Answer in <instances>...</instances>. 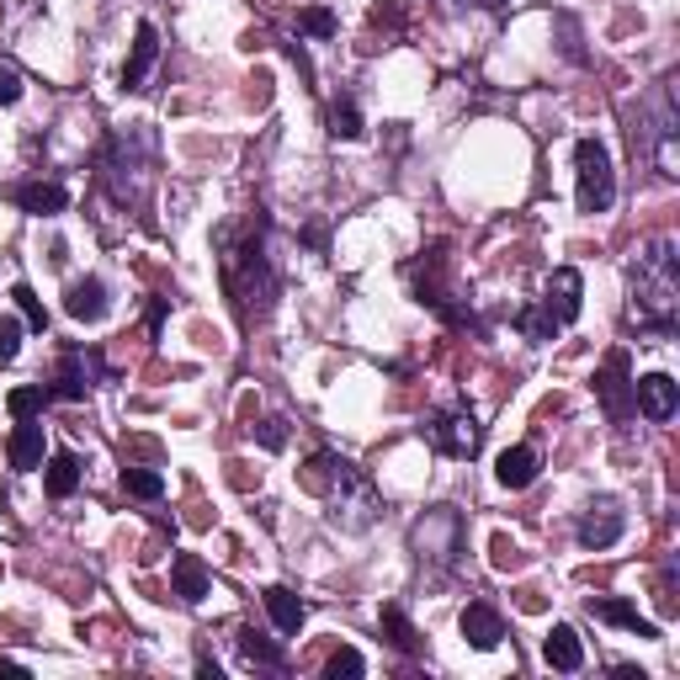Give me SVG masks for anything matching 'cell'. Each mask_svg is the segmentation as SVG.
Returning a JSON list of instances; mask_svg holds the SVG:
<instances>
[{
	"instance_id": "1",
	"label": "cell",
	"mask_w": 680,
	"mask_h": 680,
	"mask_svg": "<svg viewBox=\"0 0 680 680\" xmlns=\"http://www.w3.org/2000/svg\"><path fill=\"white\" fill-rule=\"evenodd\" d=\"M218 271H224V293L235 303L239 325H261L277 303V271L267 256V213L261 207L239 229L218 235Z\"/></svg>"
},
{
	"instance_id": "2",
	"label": "cell",
	"mask_w": 680,
	"mask_h": 680,
	"mask_svg": "<svg viewBox=\"0 0 680 680\" xmlns=\"http://www.w3.org/2000/svg\"><path fill=\"white\" fill-rule=\"evenodd\" d=\"M298 484L330 505V521H335L341 532H367V527L384 516V495L373 489V478L361 474L356 463L335 457V452H314V457L298 468Z\"/></svg>"
},
{
	"instance_id": "3",
	"label": "cell",
	"mask_w": 680,
	"mask_h": 680,
	"mask_svg": "<svg viewBox=\"0 0 680 680\" xmlns=\"http://www.w3.org/2000/svg\"><path fill=\"white\" fill-rule=\"evenodd\" d=\"M633 325L649 335H670L680 320V256L676 239H649L633 256Z\"/></svg>"
},
{
	"instance_id": "4",
	"label": "cell",
	"mask_w": 680,
	"mask_h": 680,
	"mask_svg": "<svg viewBox=\"0 0 680 680\" xmlns=\"http://www.w3.org/2000/svg\"><path fill=\"white\" fill-rule=\"evenodd\" d=\"M410 548H414V559L420 563L452 569V563L463 559V548H468V521H463V510H452V505L425 510V516L410 527Z\"/></svg>"
},
{
	"instance_id": "5",
	"label": "cell",
	"mask_w": 680,
	"mask_h": 680,
	"mask_svg": "<svg viewBox=\"0 0 680 680\" xmlns=\"http://www.w3.org/2000/svg\"><path fill=\"white\" fill-rule=\"evenodd\" d=\"M574 171H580V213H606L617 203V171L601 139H580L574 144Z\"/></svg>"
},
{
	"instance_id": "6",
	"label": "cell",
	"mask_w": 680,
	"mask_h": 680,
	"mask_svg": "<svg viewBox=\"0 0 680 680\" xmlns=\"http://www.w3.org/2000/svg\"><path fill=\"white\" fill-rule=\"evenodd\" d=\"M431 446L442 452V457H478V446H484V425H478V414L468 404H452V410L431 414Z\"/></svg>"
},
{
	"instance_id": "7",
	"label": "cell",
	"mask_w": 680,
	"mask_h": 680,
	"mask_svg": "<svg viewBox=\"0 0 680 680\" xmlns=\"http://www.w3.org/2000/svg\"><path fill=\"white\" fill-rule=\"evenodd\" d=\"M101 165H107V181H112V192H118L122 203H128V176L144 186V171H149V133L144 128H133V133H118L107 154H101Z\"/></svg>"
},
{
	"instance_id": "8",
	"label": "cell",
	"mask_w": 680,
	"mask_h": 680,
	"mask_svg": "<svg viewBox=\"0 0 680 680\" xmlns=\"http://www.w3.org/2000/svg\"><path fill=\"white\" fill-rule=\"evenodd\" d=\"M595 399H601V410H606V420H633V361H627V352H606V361H601V373H595Z\"/></svg>"
},
{
	"instance_id": "9",
	"label": "cell",
	"mask_w": 680,
	"mask_h": 680,
	"mask_svg": "<svg viewBox=\"0 0 680 680\" xmlns=\"http://www.w3.org/2000/svg\"><path fill=\"white\" fill-rule=\"evenodd\" d=\"M622 527H627V516H622L617 500H595L585 516H580V527H574V537H580V548H591V553H601V548H612L622 537Z\"/></svg>"
},
{
	"instance_id": "10",
	"label": "cell",
	"mask_w": 680,
	"mask_h": 680,
	"mask_svg": "<svg viewBox=\"0 0 680 680\" xmlns=\"http://www.w3.org/2000/svg\"><path fill=\"white\" fill-rule=\"evenodd\" d=\"M542 309L559 320V325H574L580 320V309H585V277L574 267H559L548 277V298H542Z\"/></svg>"
},
{
	"instance_id": "11",
	"label": "cell",
	"mask_w": 680,
	"mask_h": 680,
	"mask_svg": "<svg viewBox=\"0 0 680 680\" xmlns=\"http://www.w3.org/2000/svg\"><path fill=\"white\" fill-rule=\"evenodd\" d=\"M633 404H638V414H649V420H670V414L680 410V384L670 373L633 378Z\"/></svg>"
},
{
	"instance_id": "12",
	"label": "cell",
	"mask_w": 680,
	"mask_h": 680,
	"mask_svg": "<svg viewBox=\"0 0 680 680\" xmlns=\"http://www.w3.org/2000/svg\"><path fill=\"white\" fill-rule=\"evenodd\" d=\"M107 282L101 277H80V282H69L64 288V314L69 320H80V325H96V320H107Z\"/></svg>"
},
{
	"instance_id": "13",
	"label": "cell",
	"mask_w": 680,
	"mask_h": 680,
	"mask_svg": "<svg viewBox=\"0 0 680 680\" xmlns=\"http://www.w3.org/2000/svg\"><path fill=\"white\" fill-rule=\"evenodd\" d=\"M457 627H463V638H468L474 649H500V638H505V617L489 601H468Z\"/></svg>"
},
{
	"instance_id": "14",
	"label": "cell",
	"mask_w": 680,
	"mask_h": 680,
	"mask_svg": "<svg viewBox=\"0 0 680 680\" xmlns=\"http://www.w3.org/2000/svg\"><path fill=\"white\" fill-rule=\"evenodd\" d=\"M90 373H101V356H96V352H90V356L64 352L60 378L48 384V393H54V399H86V393H90Z\"/></svg>"
},
{
	"instance_id": "15",
	"label": "cell",
	"mask_w": 680,
	"mask_h": 680,
	"mask_svg": "<svg viewBox=\"0 0 680 680\" xmlns=\"http://www.w3.org/2000/svg\"><path fill=\"white\" fill-rule=\"evenodd\" d=\"M154 60H160V32H154V22H139V32H133V54H128V64H122V86L144 90Z\"/></svg>"
},
{
	"instance_id": "16",
	"label": "cell",
	"mask_w": 680,
	"mask_h": 680,
	"mask_svg": "<svg viewBox=\"0 0 680 680\" xmlns=\"http://www.w3.org/2000/svg\"><path fill=\"white\" fill-rule=\"evenodd\" d=\"M591 617L612 622V627H627V633H638V638H659V622H649L633 601H622V595H601V601H591Z\"/></svg>"
},
{
	"instance_id": "17",
	"label": "cell",
	"mask_w": 680,
	"mask_h": 680,
	"mask_svg": "<svg viewBox=\"0 0 680 680\" xmlns=\"http://www.w3.org/2000/svg\"><path fill=\"white\" fill-rule=\"evenodd\" d=\"M6 457H11L17 474L43 468V425H37V420H17V431H11V442H6Z\"/></svg>"
},
{
	"instance_id": "18",
	"label": "cell",
	"mask_w": 680,
	"mask_h": 680,
	"mask_svg": "<svg viewBox=\"0 0 680 680\" xmlns=\"http://www.w3.org/2000/svg\"><path fill=\"white\" fill-rule=\"evenodd\" d=\"M542 468V457H537V446H505L500 457H495V478H500L505 489H527Z\"/></svg>"
},
{
	"instance_id": "19",
	"label": "cell",
	"mask_w": 680,
	"mask_h": 680,
	"mask_svg": "<svg viewBox=\"0 0 680 680\" xmlns=\"http://www.w3.org/2000/svg\"><path fill=\"white\" fill-rule=\"evenodd\" d=\"M542 659H548L553 670H580V665H585V644H580V633H574L569 622H559V627L542 638Z\"/></svg>"
},
{
	"instance_id": "20",
	"label": "cell",
	"mask_w": 680,
	"mask_h": 680,
	"mask_svg": "<svg viewBox=\"0 0 680 680\" xmlns=\"http://www.w3.org/2000/svg\"><path fill=\"white\" fill-rule=\"evenodd\" d=\"M171 585H176V595L186 606H197L207 595V563L197 559V553H176V559H171Z\"/></svg>"
},
{
	"instance_id": "21",
	"label": "cell",
	"mask_w": 680,
	"mask_h": 680,
	"mask_svg": "<svg viewBox=\"0 0 680 680\" xmlns=\"http://www.w3.org/2000/svg\"><path fill=\"white\" fill-rule=\"evenodd\" d=\"M17 203H22V213H32V218H54V213H64L69 192H64L60 181H28V186L17 192Z\"/></svg>"
},
{
	"instance_id": "22",
	"label": "cell",
	"mask_w": 680,
	"mask_h": 680,
	"mask_svg": "<svg viewBox=\"0 0 680 680\" xmlns=\"http://www.w3.org/2000/svg\"><path fill=\"white\" fill-rule=\"evenodd\" d=\"M239 654H245V665H261V670H288V649L282 644H271L267 633H256V627H239Z\"/></svg>"
},
{
	"instance_id": "23",
	"label": "cell",
	"mask_w": 680,
	"mask_h": 680,
	"mask_svg": "<svg viewBox=\"0 0 680 680\" xmlns=\"http://www.w3.org/2000/svg\"><path fill=\"white\" fill-rule=\"evenodd\" d=\"M43 489H48L54 500H69V495L80 489V457H75V452H54V457H48V474H43Z\"/></svg>"
},
{
	"instance_id": "24",
	"label": "cell",
	"mask_w": 680,
	"mask_h": 680,
	"mask_svg": "<svg viewBox=\"0 0 680 680\" xmlns=\"http://www.w3.org/2000/svg\"><path fill=\"white\" fill-rule=\"evenodd\" d=\"M267 612H271V622L282 627V633H298L303 627V617H309V606L298 601V591H288V585H271L267 591Z\"/></svg>"
},
{
	"instance_id": "25",
	"label": "cell",
	"mask_w": 680,
	"mask_h": 680,
	"mask_svg": "<svg viewBox=\"0 0 680 680\" xmlns=\"http://www.w3.org/2000/svg\"><path fill=\"white\" fill-rule=\"evenodd\" d=\"M378 627H384V638L399 654H420V633H414V622L404 617V606H384V612H378Z\"/></svg>"
},
{
	"instance_id": "26",
	"label": "cell",
	"mask_w": 680,
	"mask_h": 680,
	"mask_svg": "<svg viewBox=\"0 0 680 680\" xmlns=\"http://www.w3.org/2000/svg\"><path fill=\"white\" fill-rule=\"evenodd\" d=\"M516 330L532 341V346H548V341H559V320L542 309V303H532V309H516Z\"/></svg>"
},
{
	"instance_id": "27",
	"label": "cell",
	"mask_w": 680,
	"mask_h": 680,
	"mask_svg": "<svg viewBox=\"0 0 680 680\" xmlns=\"http://www.w3.org/2000/svg\"><path fill=\"white\" fill-rule=\"evenodd\" d=\"M330 133L335 139H361V112H356L352 96H335L330 101Z\"/></svg>"
},
{
	"instance_id": "28",
	"label": "cell",
	"mask_w": 680,
	"mask_h": 680,
	"mask_svg": "<svg viewBox=\"0 0 680 680\" xmlns=\"http://www.w3.org/2000/svg\"><path fill=\"white\" fill-rule=\"evenodd\" d=\"M48 399H54L48 388H11V393H6V410L17 414V420H37Z\"/></svg>"
},
{
	"instance_id": "29",
	"label": "cell",
	"mask_w": 680,
	"mask_h": 680,
	"mask_svg": "<svg viewBox=\"0 0 680 680\" xmlns=\"http://www.w3.org/2000/svg\"><path fill=\"white\" fill-rule=\"evenodd\" d=\"M122 489L133 500H160L165 495V478L154 474V468H122Z\"/></svg>"
},
{
	"instance_id": "30",
	"label": "cell",
	"mask_w": 680,
	"mask_h": 680,
	"mask_svg": "<svg viewBox=\"0 0 680 680\" xmlns=\"http://www.w3.org/2000/svg\"><path fill=\"white\" fill-rule=\"evenodd\" d=\"M356 676H367V659L356 649H330V659H325V680H356Z\"/></svg>"
},
{
	"instance_id": "31",
	"label": "cell",
	"mask_w": 680,
	"mask_h": 680,
	"mask_svg": "<svg viewBox=\"0 0 680 680\" xmlns=\"http://www.w3.org/2000/svg\"><path fill=\"white\" fill-rule=\"evenodd\" d=\"M11 298H17V309H22L28 330H37V335H43V330H48V309L37 303V293H32L28 282H17V288H11Z\"/></svg>"
},
{
	"instance_id": "32",
	"label": "cell",
	"mask_w": 680,
	"mask_h": 680,
	"mask_svg": "<svg viewBox=\"0 0 680 680\" xmlns=\"http://www.w3.org/2000/svg\"><path fill=\"white\" fill-rule=\"evenodd\" d=\"M298 32H309V37H335V11H330V6H303V11H298Z\"/></svg>"
},
{
	"instance_id": "33",
	"label": "cell",
	"mask_w": 680,
	"mask_h": 680,
	"mask_svg": "<svg viewBox=\"0 0 680 680\" xmlns=\"http://www.w3.org/2000/svg\"><path fill=\"white\" fill-rule=\"evenodd\" d=\"M256 442L267 446V452H282V446H288V420H277V414H267V420L256 425Z\"/></svg>"
},
{
	"instance_id": "34",
	"label": "cell",
	"mask_w": 680,
	"mask_h": 680,
	"mask_svg": "<svg viewBox=\"0 0 680 680\" xmlns=\"http://www.w3.org/2000/svg\"><path fill=\"white\" fill-rule=\"evenodd\" d=\"M22 330H28V320H0V361L22 352Z\"/></svg>"
},
{
	"instance_id": "35",
	"label": "cell",
	"mask_w": 680,
	"mask_h": 680,
	"mask_svg": "<svg viewBox=\"0 0 680 680\" xmlns=\"http://www.w3.org/2000/svg\"><path fill=\"white\" fill-rule=\"evenodd\" d=\"M17 101H22V69L0 64V107H17Z\"/></svg>"
},
{
	"instance_id": "36",
	"label": "cell",
	"mask_w": 680,
	"mask_h": 680,
	"mask_svg": "<svg viewBox=\"0 0 680 680\" xmlns=\"http://www.w3.org/2000/svg\"><path fill=\"white\" fill-rule=\"evenodd\" d=\"M489 559H495V569H521V548L500 532L495 542H489Z\"/></svg>"
},
{
	"instance_id": "37",
	"label": "cell",
	"mask_w": 680,
	"mask_h": 680,
	"mask_svg": "<svg viewBox=\"0 0 680 680\" xmlns=\"http://www.w3.org/2000/svg\"><path fill=\"white\" fill-rule=\"evenodd\" d=\"M373 28H404V6H373Z\"/></svg>"
},
{
	"instance_id": "38",
	"label": "cell",
	"mask_w": 680,
	"mask_h": 680,
	"mask_svg": "<svg viewBox=\"0 0 680 680\" xmlns=\"http://www.w3.org/2000/svg\"><path fill=\"white\" fill-rule=\"evenodd\" d=\"M165 314H171V298H154V303H149V335H160Z\"/></svg>"
},
{
	"instance_id": "39",
	"label": "cell",
	"mask_w": 680,
	"mask_h": 680,
	"mask_svg": "<svg viewBox=\"0 0 680 680\" xmlns=\"http://www.w3.org/2000/svg\"><path fill=\"white\" fill-rule=\"evenodd\" d=\"M0 676H28V665H17V659H0Z\"/></svg>"
},
{
	"instance_id": "40",
	"label": "cell",
	"mask_w": 680,
	"mask_h": 680,
	"mask_svg": "<svg viewBox=\"0 0 680 680\" xmlns=\"http://www.w3.org/2000/svg\"><path fill=\"white\" fill-rule=\"evenodd\" d=\"M474 6H484V11H505L510 0H474Z\"/></svg>"
}]
</instances>
